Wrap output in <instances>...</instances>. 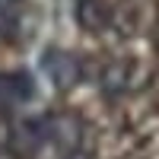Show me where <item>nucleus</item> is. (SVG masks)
I'll list each match as a JSON object with an SVG mask.
<instances>
[{
  "label": "nucleus",
  "mask_w": 159,
  "mask_h": 159,
  "mask_svg": "<svg viewBox=\"0 0 159 159\" xmlns=\"http://www.w3.org/2000/svg\"><path fill=\"white\" fill-rule=\"evenodd\" d=\"M42 70L48 73V80L57 89H70V86L80 83V76H83V67H80L76 54H67V51H45Z\"/></svg>",
  "instance_id": "obj_1"
},
{
  "label": "nucleus",
  "mask_w": 159,
  "mask_h": 159,
  "mask_svg": "<svg viewBox=\"0 0 159 159\" xmlns=\"http://www.w3.org/2000/svg\"><path fill=\"white\" fill-rule=\"evenodd\" d=\"M130 83V73L124 64H108V67L102 70V89L108 92V96H118V92H124Z\"/></svg>",
  "instance_id": "obj_3"
},
{
  "label": "nucleus",
  "mask_w": 159,
  "mask_h": 159,
  "mask_svg": "<svg viewBox=\"0 0 159 159\" xmlns=\"http://www.w3.org/2000/svg\"><path fill=\"white\" fill-rule=\"evenodd\" d=\"M7 3H19V0H7Z\"/></svg>",
  "instance_id": "obj_5"
},
{
  "label": "nucleus",
  "mask_w": 159,
  "mask_h": 159,
  "mask_svg": "<svg viewBox=\"0 0 159 159\" xmlns=\"http://www.w3.org/2000/svg\"><path fill=\"white\" fill-rule=\"evenodd\" d=\"M76 19H80V25H83V29L99 32V29H105V25L111 22V13H108V7H105L102 0H80Z\"/></svg>",
  "instance_id": "obj_2"
},
{
  "label": "nucleus",
  "mask_w": 159,
  "mask_h": 159,
  "mask_svg": "<svg viewBox=\"0 0 159 159\" xmlns=\"http://www.w3.org/2000/svg\"><path fill=\"white\" fill-rule=\"evenodd\" d=\"M67 159H89V156H86V153H80V150H76V153H70Z\"/></svg>",
  "instance_id": "obj_4"
}]
</instances>
